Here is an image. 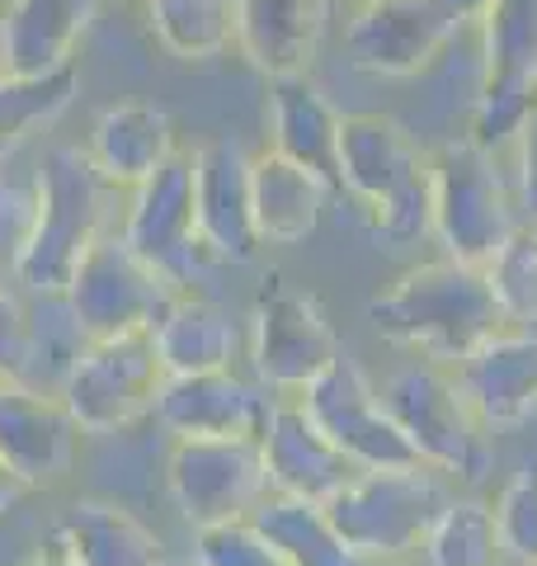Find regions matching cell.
<instances>
[{
  "label": "cell",
  "mask_w": 537,
  "mask_h": 566,
  "mask_svg": "<svg viewBox=\"0 0 537 566\" xmlns=\"http://www.w3.org/2000/svg\"><path fill=\"white\" fill-rule=\"evenodd\" d=\"M307 416L330 434V444L349 458L358 472H391V468H424L410 449L401 424L387 416L378 382L364 374V364L339 349V359L297 392Z\"/></svg>",
  "instance_id": "13"
},
{
  "label": "cell",
  "mask_w": 537,
  "mask_h": 566,
  "mask_svg": "<svg viewBox=\"0 0 537 566\" xmlns=\"http://www.w3.org/2000/svg\"><path fill=\"white\" fill-rule=\"evenodd\" d=\"M368 322L387 345L420 349L429 364L453 368L472 349H481L505 316L486 283V270L462 260H429L391 279L368 297Z\"/></svg>",
  "instance_id": "2"
},
{
  "label": "cell",
  "mask_w": 537,
  "mask_h": 566,
  "mask_svg": "<svg viewBox=\"0 0 537 566\" xmlns=\"http://www.w3.org/2000/svg\"><path fill=\"white\" fill-rule=\"evenodd\" d=\"M85 151L114 189H137L179 151L175 118L151 99H118L109 109H99Z\"/></svg>",
  "instance_id": "21"
},
{
  "label": "cell",
  "mask_w": 537,
  "mask_h": 566,
  "mask_svg": "<svg viewBox=\"0 0 537 566\" xmlns=\"http://www.w3.org/2000/svg\"><path fill=\"white\" fill-rule=\"evenodd\" d=\"M66 307L85 331V340H114V335H141L160 322L175 289L141 255L128 251V241L109 232L90 245V255L76 264L66 283Z\"/></svg>",
  "instance_id": "12"
},
{
  "label": "cell",
  "mask_w": 537,
  "mask_h": 566,
  "mask_svg": "<svg viewBox=\"0 0 537 566\" xmlns=\"http://www.w3.org/2000/svg\"><path fill=\"white\" fill-rule=\"evenodd\" d=\"M387 416L401 424L410 449L420 453L424 468L462 482H481L491 468V430L476 420V411L462 397L453 368L443 364H406L387 374L378 387Z\"/></svg>",
  "instance_id": "5"
},
{
  "label": "cell",
  "mask_w": 537,
  "mask_h": 566,
  "mask_svg": "<svg viewBox=\"0 0 537 566\" xmlns=\"http://www.w3.org/2000/svg\"><path fill=\"white\" fill-rule=\"evenodd\" d=\"M24 491H29V486H24V482H20V476H14V472H10L6 463H0V520H6V515H10V510H14V505H20V501H24Z\"/></svg>",
  "instance_id": "38"
},
{
  "label": "cell",
  "mask_w": 537,
  "mask_h": 566,
  "mask_svg": "<svg viewBox=\"0 0 537 566\" xmlns=\"http://www.w3.org/2000/svg\"><path fill=\"white\" fill-rule=\"evenodd\" d=\"M76 453H81V430L66 416L62 397L0 378V463L29 491H48L71 476Z\"/></svg>",
  "instance_id": "17"
},
{
  "label": "cell",
  "mask_w": 537,
  "mask_h": 566,
  "mask_svg": "<svg viewBox=\"0 0 537 566\" xmlns=\"http://www.w3.org/2000/svg\"><path fill=\"white\" fill-rule=\"evenodd\" d=\"M29 374V293L0 283V378L24 382Z\"/></svg>",
  "instance_id": "36"
},
{
  "label": "cell",
  "mask_w": 537,
  "mask_h": 566,
  "mask_svg": "<svg viewBox=\"0 0 537 566\" xmlns=\"http://www.w3.org/2000/svg\"><path fill=\"white\" fill-rule=\"evenodd\" d=\"M250 524L278 547L288 566H372L339 538V528L330 524L326 505L316 501H297V495H278L268 491L255 505Z\"/></svg>",
  "instance_id": "27"
},
{
  "label": "cell",
  "mask_w": 537,
  "mask_h": 566,
  "mask_svg": "<svg viewBox=\"0 0 537 566\" xmlns=\"http://www.w3.org/2000/svg\"><path fill=\"white\" fill-rule=\"evenodd\" d=\"M486 283L499 303V316L505 326H537V227L518 222L509 241L499 245L486 264Z\"/></svg>",
  "instance_id": "32"
},
{
  "label": "cell",
  "mask_w": 537,
  "mask_h": 566,
  "mask_svg": "<svg viewBox=\"0 0 537 566\" xmlns=\"http://www.w3.org/2000/svg\"><path fill=\"white\" fill-rule=\"evenodd\" d=\"M0 76H10V66H6V29H0Z\"/></svg>",
  "instance_id": "41"
},
{
  "label": "cell",
  "mask_w": 537,
  "mask_h": 566,
  "mask_svg": "<svg viewBox=\"0 0 537 566\" xmlns=\"http://www.w3.org/2000/svg\"><path fill=\"white\" fill-rule=\"evenodd\" d=\"M33 199H39V218L14 283L29 297H62L90 245L118 232V189L99 175L85 147H52L33 175Z\"/></svg>",
  "instance_id": "3"
},
{
  "label": "cell",
  "mask_w": 537,
  "mask_h": 566,
  "mask_svg": "<svg viewBox=\"0 0 537 566\" xmlns=\"http://www.w3.org/2000/svg\"><path fill=\"white\" fill-rule=\"evenodd\" d=\"M472 29L481 33V91L467 137L495 156L537 114V0H495Z\"/></svg>",
  "instance_id": "7"
},
{
  "label": "cell",
  "mask_w": 537,
  "mask_h": 566,
  "mask_svg": "<svg viewBox=\"0 0 537 566\" xmlns=\"http://www.w3.org/2000/svg\"><path fill=\"white\" fill-rule=\"evenodd\" d=\"M33 218H39L33 180H10L0 170V283H14V274H20V260L33 237Z\"/></svg>",
  "instance_id": "35"
},
{
  "label": "cell",
  "mask_w": 537,
  "mask_h": 566,
  "mask_svg": "<svg viewBox=\"0 0 537 566\" xmlns=\"http://www.w3.org/2000/svg\"><path fill=\"white\" fill-rule=\"evenodd\" d=\"M330 185L316 180L307 166L288 161L283 151L250 156V208H255L260 245H297L320 227Z\"/></svg>",
  "instance_id": "26"
},
{
  "label": "cell",
  "mask_w": 537,
  "mask_h": 566,
  "mask_svg": "<svg viewBox=\"0 0 537 566\" xmlns=\"http://www.w3.org/2000/svg\"><path fill=\"white\" fill-rule=\"evenodd\" d=\"M193 218L218 264H255L260 232L250 208V151L236 137H208L193 147Z\"/></svg>",
  "instance_id": "15"
},
{
  "label": "cell",
  "mask_w": 537,
  "mask_h": 566,
  "mask_svg": "<svg viewBox=\"0 0 537 566\" xmlns=\"http://www.w3.org/2000/svg\"><path fill=\"white\" fill-rule=\"evenodd\" d=\"M85 345L90 340L76 326V316H71L66 297H29V374H24V387L57 397Z\"/></svg>",
  "instance_id": "31"
},
{
  "label": "cell",
  "mask_w": 537,
  "mask_h": 566,
  "mask_svg": "<svg viewBox=\"0 0 537 566\" xmlns=\"http://www.w3.org/2000/svg\"><path fill=\"white\" fill-rule=\"evenodd\" d=\"M52 547L76 566H166V547L133 510L99 495L71 501L52 524Z\"/></svg>",
  "instance_id": "24"
},
{
  "label": "cell",
  "mask_w": 537,
  "mask_h": 566,
  "mask_svg": "<svg viewBox=\"0 0 537 566\" xmlns=\"http://www.w3.org/2000/svg\"><path fill=\"white\" fill-rule=\"evenodd\" d=\"M429 170H434V241L448 260L486 270L518 227L495 156L472 137H448L429 147Z\"/></svg>",
  "instance_id": "6"
},
{
  "label": "cell",
  "mask_w": 537,
  "mask_h": 566,
  "mask_svg": "<svg viewBox=\"0 0 537 566\" xmlns=\"http://www.w3.org/2000/svg\"><path fill=\"white\" fill-rule=\"evenodd\" d=\"M99 20V0H6V66L10 76H48L76 66L81 39Z\"/></svg>",
  "instance_id": "23"
},
{
  "label": "cell",
  "mask_w": 537,
  "mask_h": 566,
  "mask_svg": "<svg viewBox=\"0 0 537 566\" xmlns=\"http://www.w3.org/2000/svg\"><path fill=\"white\" fill-rule=\"evenodd\" d=\"M443 6H448V10H453V14H457V20H462V24H476V20H481V14H486V10L495 6V0H443Z\"/></svg>",
  "instance_id": "39"
},
{
  "label": "cell",
  "mask_w": 537,
  "mask_h": 566,
  "mask_svg": "<svg viewBox=\"0 0 537 566\" xmlns=\"http://www.w3.org/2000/svg\"><path fill=\"white\" fill-rule=\"evenodd\" d=\"M387 566H424V562H415V557H410V562H387Z\"/></svg>",
  "instance_id": "42"
},
{
  "label": "cell",
  "mask_w": 537,
  "mask_h": 566,
  "mask_svg": "<svg viewBox=\"0 0 537 566\" xmlns=\"http://www.w3.org/2000/svg\"><path fill=\"white\" fill-rule=\"evenodd\" d=\"M166 491L193 528L250 520L268 495L260 439H170Z\"/></svg>",
  "instance_id": "11"
},
{
  "label": "cell",
  "mask_w": 537,
  "mask_h": 566,
  "mask_svg": "<svg viewBox=\"0 0 537 566\" xmlns=\"http://www.w3.org/2000/svg\"><path fill=\"white\" fill-rule=\"evenodd\" d=\"M467 29L443 0H358L345 24V52L358 71L387 81L420 76Z\"/></svg>",
  "instance_id": "14"
},
{
  "label": "cell",
  "mask_w": 537,
  "mask_h": 566,
  "mask_svg": "<svg viewBox=\"0 0 537 566\" xmlns=\"http://www.w3.org/2000/svg\"><path fill=\"white\" fill-rule=\"evenodd\" d=\"M514 147H518V208L537 227V114L524 123Z\"/></svg>",
  "instance_id": "37"
},
{
  "label": "cell",
  "mask_w": 537,
  "mask_h": 566,
  "mask_svg": "<svg viewBox=\"0 0 537 566\" xmlns=\"http://www.w3.org/2000/svg\"><path fill=\"white\" fill-rule=\"evenodd\" d=\"M339 123H345V114L312 81V71L268 81V133H274V151L307 166L316 180L330 185V193H339Z\"/></svg>",
  "instance_id": "22"
},
{
  "label": "cell",
  "mask_w": 537,
  "mask_h": 566,
  "mask_svg": "<svg viewBox=\"0 0 537 566\" xmlns=\"http://www.w3.org/2000/svg\"><path fill=\"white\" fill-rule=\"evenodd\" d=\"M335 359H339V335L330 326L326 307L312 293H302L274 274L260 289L255 307H250V364H255V382H264L268 392L297 397Z\"/></svg>",
  "instance_id": "10"
},
{
  "label": "cell",
  "mask_w": 537,
  "mask_h": 566,
  "mask_svg": "<svg viewBox=\"0 0 537 566\" xmlns=\"http://www.w3.org/2000/svg\"><path fill=\"white\" fill-rule=\"evenodd\" d=\"M339 193L358 208L364 232L387 251H406L434 237V170H429V151L401 118L345 114Z\"/></svg>",
  "instance_id": "1"
},
{
  "label": "cell",
  "mask_w": 537,
  "mask_h": 566,
  "mask_svg": "<svg viewBox=\"0 0 537 566\" xmlns=\"http://www.w3.org/2000/svg\"><path fill=\"white\" fill-rule=\"evenodd\" d=\"M260 449H264V468H268V491L297 495V501L326 505L358 472L349 458L330 444V434L307 416V406L297 397H278L268 406Z\"/></svg>",
  "instance_id": "19"
},
{
  "label": "cell",
  "mask_w": 537,
  "mask_h": 566,
  "mask_svg": "<svg viewBox=\"0 0 537 566\" xmlns=\"http://www.w3.org/2000/svg\"><path fill=\"white\" fill-rule=\"evenodd\" d=\"M24 566H76V562H71L66 553H57V547H43V553H39V557H29Z\"/></svg>",
  "instance_id": "40"
},
{
  "label": "cell",
  "mask_w": 537,
  "mask_h": 566,
  "mask_svg": "<svg viewBox=\"0 0 537 566\" xmlns=\"http://www.w3.org/2000/svg\"><path fill=\"white\" fill-rule=\"evenodd\" d=\"M81 91V71L62 66L48 76H0V170L29 137L52 128Z\"/></svg>",
  "instance_id": "29"
},
{
  "label": "cell",
  "mask_w": 537,
  "mask_h": 566,
  "mask_svg": "<svg viewBox=\"0 0 537 566\" xmlns=\"http://www.w3.org/2000/svg\"><path fill=\"white\" fill-rule=\"evenodd\" d=\"M495 524L505 562L537 566V463H524L495 495Z\"/></svg>",
  "instance_id": "33"
},
{
  "label": "cell",
  "mask_w": 537,
  "mask_h": 566,
  "mask_svg": "<svg viewBox=\"0 0 537 566\" xmlns=\"http://www.w3.org/2000/svg\"><path fill=\"white\" fill-rule=\"evenodd\" d=\"M160 382H166V368H160L156 340L151 331H141L90 340L57 397L81 434H118L156 411Z\"/></svg>",
  "instance_id": "9"
},
{
  "label": "cell",
  "mask_w": 537,
  "mask_h": 566,
  "mask_svg": "<svg viewBox=\"0 0 537 566\" xmlns=\"http://www.w3.org/2000/svg\"><path fill=\"white\" fill-rule=\"evenodd\" d=\"M193 566H288V557L250 520L193 528Z\"/></svg>",
  "instance_id": "34"
},
{
  "label": "cell",
  "mask_w": 537,
  "mask_h": 566,
  "mask_svg": "<svg viewBox=\"0 0 537 566\" xmlns=\"http://www.w3.org/2000/svg\"><path fill=\"white\" fill-rule=\"evenodd\" d=\"M156 43L179 62H218L236 48V0H147Z\"/></svg>",
  "instance_id": "28"
},
{
  "label": "cell",
  "mask_w": 537,
  "mask_h": 566,
  "mask_svg": "<svg viewBox=\"0 0 537 566\" xmlns=\"http://www.w3.org/2000/svg\"><path fill=\"white\" fill-rule=\"evenodd\" d=\"M453 491L434 468H391V472H354L326 501V515L339 538L364 562H410L420 557L429 528L443 515Z\"/></svg>",
  "instance_id": "4"
},
{
  "label": "cell",
  "mask_w": 537,
  "mask_h": 566,
  "mask_svg": "<svg viewBox=\"0 0 537 566\" xmlns=\"http://www.w3.org/2000/svg\"><path fill=\"white\" fill-rule=\"evenodd\" d=\"M118 237L175 293H193V283L218 264L199 237V218H193V151H175L151 180L128 189Z\"/></svg>",
  "instance_id": "8"
},
{
  "label": "cell",
  "mask_w": 537,
  "mask_h": 566,
  "mask_svg": "<svg viewBox=\"0 0 537 566\" xmlns=\"http://www.w3.org/2000/svg\"><path fill=\"white\" fill-rule=\"evenodd\" d=\"M330 24V0H236V52L260 76L312 71Z\"/></svg>",
  "instance_id": "20"
},
{
  "label": "cell",
  "mask_w": 537,
  "mask_h": 566,
  "mask_svg": "<svg viewBox=\"0 0 537 566\" xmlns=\"http://www.w3.org/2000/svg\"><path fill=\"white\" fill-rule=\"evenodd\" d=\"M151 340L166 378L218 374V368H236L241 359V326L231 322L222 303L199 293H175L160 322L151 326Z\"/></svg>",
  "instance_id": "25"
},
{
  "label": "cell",
  "mask_w": 537,
  "mask_h": 566,
  "mask_svg": "<svg viewBox=\"0 0 537 566\" xmlns=\"http://www.w3.org/2000/svg\"><path fill=\"white\" fill-rule=\"evenodd\" d=\"M424 566H505V547H499L495 501L481 495H453L443 515L429 528L420 547Z\"/></svg>",
  "instance_id": "30"
},
{
  "label": "cell",
  "mask_w": 537,
  "mask_h": 566,
  "mask_svg": "<svg viewBox=\"0 0 537 566\" xmlns=\"http://www.w3.org/2000/svg\"><path fill=\"white\" fill-rule=\"evenodd\" d=\"M462 397L486 430H518L537 416V331L505 326L453 364Z\"/></svg>",
  "instance_id": "18"
},
{
  "label": "cell",
  "mask_w": 537,
  "mask_h": 566,
  "mask_svg": "<svg viewBox=\"0 0 537 566\" xmlns=\"http://www.w3.org/2000/svg\"><path fill=\"white\" fill-rule=\"evenodd\" d=\"M268 387L241 378L236 368L166 378L156 397V424L170 439H260L268 420Z\"/></svg>",
  "instance_id": "16"
}]
</instances>
